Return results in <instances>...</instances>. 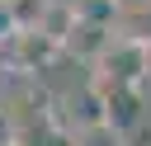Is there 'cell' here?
Wrapping results in <instances>:
<instances>
[{"mask_svg":"<svg viewBox=\"0 0 151 146\" xmlns=\"http://www.w3.org/2000/svg\"><path fill=\"white\" fill-rule=\"evenodd\" d=\"M85 80H94V85H146V42L113 38Z\"/></svg>","mask_w":151,"mask_h":146,"instance_id":"obj_1","label":"cell"},{"mask_svg":"<svg viewBox=\"0 0 151 146\" xmlns=\"http://www.w3.org/2000/svg\"><path fill=\"white\" fill-rule=\"evenodd\" d=\"M0 57L9 61V75H38V71H47V66L61 57V47H57L52 38H42L33 24H24L14 38L0 42Z\"/></svg>","mask_w":151,"mask_h":146,"instance_id":"obj_2","label":"cell"},{"mask_svg":"<svg viewBox=\"0 0 151 146\" xmlns=\"http://www.w3.org/2000/svg\"><path fill=\"white\" fill-rule=\"evenodd\" d=\"M118 33H113V24H90V19H76V28H71V38H66V47L61 52H71L76 61H85V66H94L104 52H109V42H113Z\"/></svg>","mask_w":151,"mask_h":146,"instance_id":"obj_3","label":"cell"},{"mask_svg":"<svg viewBox=\"0 0 151 146\" xmlns=\"http://www.w3.org/2000/svg\"><path fill=\"white\" fill-rule=\"evenodd\" d=\"M113 33L118 38H132V42H151V0L123 5L118 19H113Z\"/></svg>","mask_w":151,"mask_h":146,"instance_id":"obj_4","label":"cell"},{"mask_svg":"<svg viewBox=\"0 0 151 146\" xmlns=\"http://www.w3.org/2000/svg\"><path fill=\"white\" fill-rule=\"evenodd\" d=\"M127 132H118L113 122H85V127H71V146H123Z\"/></svg>","mask_w":151,"mask_h":146,"instance_id":"obj_5","label":"cell"},{"mask_svg":"<svg viewBox=\"0 0 151 146\" xmlns=\"http://www.w3.org/2000/svg\"><path fill=\"white\" fill-rule=\"evenodd\" d=\"M123 146H151V137H146V127H132V132L123 137Z\"/></svg>","mask_w":151,"mask_h":146,"instance_id":"obj_6","label":"cell"},{"mask_svg":"<svg viewBox=\"0 0 151 146\" xmlns=\"http://www.w3.org/2000/svg\"><path fill=\"white\" fill-rule=\"evenodd\" d=\"M146 85H151V42H146Z\"/></svg>","mask_w":151,"mask_h":146,"instance_id":"obj_7","label":"cell"},{"mask_svg":"<svg viewBox=\"0 0 151 146\" xmlns=\"http://www.w3.org/2000/svg\"><path fill=\"white\" fill-rule=\"evenodd\" d=\"M113 5H118V9H123V5H137V0H113Z\"/></svg>","mask_w":151,"mask_h":146,"instance_id":"obj_8","label":"cell"},{"mask_svg":"<svg viewBox=\"0 0 151 146\" xmlns=\"http://www.w3.org/2000/svg\"><path fill=\"white\" fill-rule=\"evenodd\" d=\"M0 146H14V141H9V137H0Z\"/></svg>","mask_w":151,"mask_h":146,"instance_id":"obj_9","label":"cell"}]
</instances>
